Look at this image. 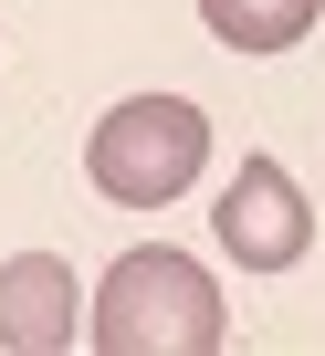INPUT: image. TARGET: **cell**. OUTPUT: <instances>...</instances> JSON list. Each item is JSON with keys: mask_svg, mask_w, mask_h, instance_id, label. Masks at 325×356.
<instances>
[{"mask_svg": "<svg viewBox=\"0 0 325 356\" xmlns=\"http://www.w3.org/2000/svg\"><path fill=\"white\" fill-rule=\"evenodd\" d=\"M315 11H325V0H200V22H210L231 53H294V42L315 32Z\"/></svg>", "mask_w": 325, "mask_h": 356, "instance_id": "5b68a950", "label": "cell"}, {"mask_svg": "<svg viewBox=\"0 0 325 356\" xmlns=\"http://www.w3.org/2000/svg\"><path fill=\"white\" fill-rule=\"evenodd\" d=\"M74 262L63 252H11L0 262V346L11 356H63L74 346Z\"/></svg>", "mask_w": 325, "mask_h": 356, "instance_id": "277c9868", "label": "cell"}, {"mask_svg": "<svg viewBox=\"0 0 325 356\" xmlns=\"http://www.w3.org/2000/svg\"><path fill=\"white\" fill-rule=\"evenodd\" d=\"M84 335H95L105 356H221L231 314H221V283H210L189 252L157 241V252H126V262L95 283Z\"/></svg>", "mask_w": 325, "mask_h": 356, "instance_id": "6da1fadb", "label": "cell"}, {"mask_svg": "<svg viewBox=\"0 0 325 356\" xmlns=\"http://www.w3.org/2000/svg\"><path fill=\"white\" fill-rule=\"evenodd\" d=\"M200 168H210V115L189 95H126L84 136V178H95L116 210H168Z\"/></svg>", "mask_w": 325, "mask_h": 356, "instance_id": "7a4b0ae2", "label": "cell"}, {"mask_svg": "<svg viewBox=\"0 0 325 356\" xmlns=\"http://www.w3.org/2000/svg\"><path fill=\"white\" fill-rule=\"evenodd\" d=\"M210 231H221V252H231L241 273H294V262L315 252V210H304V189H294L283 157H241V168H231Z\"/></svg>", "mask_w": 325, "mask_h": 356, "instance_id": "3957f363", "label": "cell"}]
</instances>
